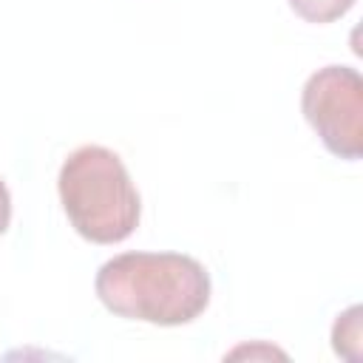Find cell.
Listing matches in <instances>:
<instances>
[{
    "mask_svg": "<svg viewBox=\"0 0 363 363\" xmlns=\"http://www.w3.org/2000/svg\"><path fill=\"white\" fill-rule=\"evenodd\" d=\"M102 306L119 318L153 326H182L210 306V272L184 252H122L94 278Z\"/></svg>",
    "mask_w": 363,
    "mask_h": 363,
    "instance_id": "obj_1",
    "label": "cell"
},
{
    "mask_svg": "<svg viewBox=\"0 0 363 363\" xmlns=\"http://www.w3.org/2000/svg\"><path fill=\"white\" fill-rule=\"evenodd\" d=\"M57 190L71 227L91 244H119L139 227V190L111 147L71 150L60 167Z\"/></svg>",
    "mask_w": 363,
    "mask_h": 363,
    "instance_id": "obj_2",
    "label": "cell"
},
{
    "mask_svg": "<svg viewBox=\"0 0 363 363\" xmlns=\"http://www.w3.org/2000/svg\"><path fill=\"white\" fill-rule=\"evenodd\" d=\"M301 111L332 156L346 162L363 156V77L357 68H318L303 82Z\"/></svg>",
    "mask_w": 363,
    "mask_h": 363,
    "instance_id": "obj_3",
    "label": "cell"
},
{
    "mask_svg": "<svg viewBox=\"0 0 363 363\" xmlns=\"http://www.w3.org/2000/svg\"><path fill=\"white\" fill-rule=\"evenodd\" d=\"M360 315H363V309L357 303L337 315V320L332 326V349H335L337 357L360 360V340H363Z\"/></svg>",
    "mask_w": 363,
    "mask_h": 363,
    "instance_id": "obj_4",
    "label": "cell"
},
{
    "mask_svg": "<svg viewBox=\"0 0 363 363\" xmlns=\"http://www.w3.org/2000/svg\"><path fill=\"white\" fill-rule=\"evenodd\" d=\"M352 6H354V0H289V9L301 20L315 23V26L340 20Z\"/></svg>",
    "mask_w": 363,
    "mask_h": 363,
    "instance_id": "obj_5",
    "label": "cell"
},
{
    "mask_svg": "<svg viewBox=\"0 0 363 363\" xmlns=\"http://www.w3.org/2000/svg\"><path fill=\"white\" fill-rule=\"evenodd\" d=\"M9 224H11V193L0 179V235L9 230Z\"/></svg>",
    "mask_w": 363,
    "mask_h": 363,
    "instance_id": "obj_6",
    "label": "cell"
}]
</instances>
